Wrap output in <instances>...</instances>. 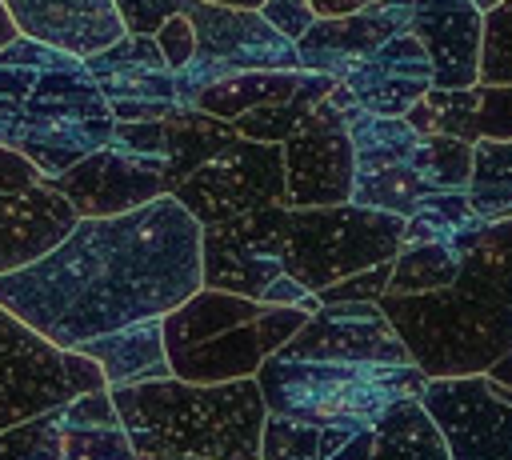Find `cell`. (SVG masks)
<instances>
[{"label": "cell", "instance_id": "obj_40", "mask_svg": "<svg viewBox=\"0 0 512 460\" xmlns=\"http://www.w3.org/2000/svg\"><path fill=\"white\" fill-rule=\"evenodd\" d=\"M32 184H44V172L24 152L0 144V192H20V188H32Z\"/></svg>", "mask_w": 512, "mask_h": 460}, {"label": "cell", "instance_id": "obj_36", "mask_svg": "<svg viewBox=\"0 0 512 460\" xmlns=\"http://www.w3.org/2000/svg\"><path fill=\"white\" fill-rule=\"evenodd\" d=\"M388 276H392V260H384V264H372V268H364V272H352V276H344V280H336V284H328V288H320V292H312L320 304H340V300H380L384 292H388Z\"/></svg>", "mask_w": 512, "mask_h": 460}, {"label": "cell", "instance_id": "obj_37", "mask_svg": "<svg viewBox=\"0 0 512 460\" xmlns=\"http://www.w3.org/2000/svg\"><path fill=\"white\" fill-rule=\"evenodd\" d=\"M112 4H116V16H120L124 32L152 36L172 12H184L188 0H112Z\"/></svg>", "mask_w": 512, "mask_h": 460}, {"label": "cell", "instance_id": "obj_23", "mask_svg": "<svg viewBox=\"0 0 512 460\" xmlns=\"http://www.w3.org/2000/svg\"><path fill=\"white\" fill-rule=\"evenodd\" d=\"M72 352H84L100 364L104 384L120 388V384H144V380H164L172 376L168 356H164V336H160V320H140L104 336H92L84 344H76Z\"/></svg>", "mask_w": 512, "mask_h": 460}, {"label": "cell", "instance_id": "obj_30", "mask_svg": "<svg viewBox=\"0 0 512 460\" xmlns=\"http://www.w3.org/2000/svg\"><path fill=\"white\" fill-rule=\"evenodd\" d=\"M468 204L484 220L512 216V140H476L472 176L464 188Z\"/></svg>", "mask_w": 512, "mask_h": 460}, {"label": "cell", "instance_id": "obj_42", "mask_svg": "<svg viewBox=\"0 0 512 460\" xmlns=\"http://www.w3.org/2000/svg\"><path fill=\"white\" fill-rule=\"evenodd\" d=\"M308 296H312V292H308L300 280H292L288 272H280V276L260 292V300H264V304H300V308H304V300H308Z\"/></svg>", "mask_w": 512, "mask_h": 460}, {"label": "cell", "instance_id": "obj_22", "mask_svg": "<svg viewBox=\"0 0 512 460\" xmlns=\"http://www.w3.org/2000/svg\"><path fill=\"white\" fill-rule=\"evenodd\" d=\"M372 428L336 420H292L264 416L260 460H368Z\"/></svg>", "mask_w": 512, "mask_h": 460}, {"label": "cell", "instance_id": "obj_39", "mask_svg": "<svg viewBox=\"0 0 512 460\" xmlns=\"http://www.w3.org/2000/svg\"><path fill=\"white\" fill-rule=\"evenodd\" d=\"M280 36H288L292 44L304 36V28L316 20V12H312V4L308 0H260V8H256Z\"/></svg>", "mask_w": 512, "mask_h": 460}, {"label": "cell", "instance_id": "obj_15", "mask_svg": "<svg viewBox=\"0 0 512 460\" xmlns=\"http://www.w3.org/2000/svg\"><path fill=\"white\" fill-rule=\"evenodd\" d=\"M84 68L104 92L116 120H164L180 108L172 68L164 64L152 36L124 32L108 48L84 56Z\"/></svg>", "mask_w": 512, "mask_h": 460}, {"label": "cell", "instance_id": "obj_21", "mask_svg": "<svg viewBox=\"0 0 512 460\" xmlns=\"http://www.w3.org/2000/svg\"><path fill=\"white\" fill-rule=\"evenodd\" d=\"M76 220V208L52 188V180L0 192V276L52 252Z\"/></svg>", "mask_w": 512, "mask_h": 460}, {"label": "cell", "instance_id": "obj_5", "mask_svg": "<svg viewBox=\"0 0 512 460\" xmlns=\"http://www.w3.org/2000/svg\"><path fill=\"white\" fill-rule=\"evenodd\" d=\"M304 320L308 308L300 304H264L200 284L188 300L160 316V336L172 376L220 384L252 376Z\"/></svg>", "mask_w": 512, "mask_h": 460}, {"label": "cell", "instance_id": "obj_18", "mask_svg": "<svg viewBox=\"0 0 512 460\" xmlns=\"http://www.w3.org/2000/svg\"><path fill=\"white\" fill-rule=\"evenodd\" d=\"M340 84L352 92L356 108L376 116H404V108H412L432 88V60L424 44L404 28L348 64Z\"/></svg>", "mask_w": 512, "mask_h": 460}, {"label": "cell", "instance_id": "obj_27", "mask_svg": "<svg viewBox=\"0 0 512 460\" xmlns=\"http://www.w3.org/2000/svg\"><path fill=\"white\" fill-rule=\"evenodd\" d=\"M484 224L488 220L472 212L464 192H424V196H416V204L404 216V240L400 244L432 240V244H448L464 256Z\"/></svg>", "mask_w": 512, "mask_h": 460}, {"label": "cell", "instance_id": "obj_32", "mask_svg": "<svg viewBox=\"0 0 512 460\" xmlns=\"http://www.w3.org/2000/svg\"><path fill=\"white\" fill-rule=\"evenodd\" d=\"M460 252L448 244H400L392 256V276H388V292L392 296H412V292H432L456 280L460 272Z\"/></svg>", "mask_w": 512, "mask_h": 460}, {"label": "cell", "instance_id": "obj_25", "mask_svg": "<svg viewBox=\"0 0 512 460\" xmlns=\"http://www.w3.org/2000/svg\"><path fill=\"white\" fill-rule=\"evenodd\" d=\"M368 460H448L444 436L432 424L420 396L396 400L376 424H372V448Z\"/></svg>", "mask_w": 512, "mask_h": 460}, {"label": "cell", "instance_id": "obj_31", "mask_svg": "<svg viewBox=\"0 0 512 460\" xmlns=\"http://www.w3.org/2000/svg\"><path fill=\"white\" fill-rule=\"evenodd\" d=\"M408 168L416 172L424 192H464L472 176V144L444 132L416 136L408 152Z\"/></svg>", "mask_w": 512, "mask_h": 460}, {"label": "cell", "instance_id": "obj_8", "mask_svg": "<svg viewBox=\"0 0 512 460\" xmlns=\"http://www.w3.org/2000/svg\"><path fill=\"white\" fill-rule=\"evenodd\" d=\"M184 16L192 20L196 52L184 68L172 72L180 108H192L196 92L224 76L300 68L296 44L288 36H280L256 8H224V4H208V0H188Z\"/></svg>", "mask_w": 512, "mask_h": 460}, {"label": "cell", "instance_id": "obj_10", "mask_svg": "<svg viewBox=\"0 0 512 460\" xmlns=\"http://www.w3.org/2000/svg\"><path fill=\"white\" fill-rule=\"evenodd\" d=\"M352 92L336 80L308 120L280 144L284 156V208H324L352 196V140H348Z\"/></svg>", "mask_w": 512, "mask_h": 460}, {"label": "cell", "instance_id": "obj_41", "mask_svg": "<svg viewBox=\"0 0 512 460\" xmlns=\"http://www.w3.org/2000/svg\"><path fill=\"white\" fill-rule=\"evenodd\" d=\"M64 372H68V384H72V392L80 396V392H96V388H108L104 384V372H100V364L92 360V356H84V352H72V348H64Z\"/></svg>", "mask_w": 512, "mask_h": 460}, {"label": "cell", "instance_id": "obj_28", "mask_svg": "<svg viewBox=\"0 0 512 460\" xmlns=\"http://www.w3.org/2000/svg\"><path fill=\"white\" fill-rule=\"evenodd\" d=\"M332 84H336L332 76H324V72H304V68H300L296 88H292L284 100L256 104V108L240 112V116L232 120V128H236V136H248V140L284 144V140H288L304 120H308V112L328 96V88H332Z\"/></svg>", "mask_w": 512, "mask_h": 460}, {"label": "cell", "instance_id": "obj_12", "mask_svg": "<svg viewBox=\"0 0 512 460\" xmlns=\"http://www.w3.org/2000/svg\"><path fill=\"white\" fill-rule=\"evenodd\" d=\"M420 404L444 436L448 460H512V404L480 376L424 380Z\"/></svg>", "mask_w": 512, "mask_h": 460}, {"label": "cell", "instance_id": "obj_35", "mask_svg": "<svg viewBox=\"0 0 512 460\" xmlns=\"http://www.w3.org/2000/svg\"><path fill=\"white\" fill-rule=\"evenodd\" d=\"M476 140H512V84H480L476 80L472 144Z\"/></svg>", "mask_w": 512, "mask_h": 460}, {"label": "cell", "instance_id": "obj_3", "mask_svg": "<svg viewBox=\"0 0 512 460\" xmlns=\"http://www.w3.org/2000/svg\"><path fill=\"white\" fill-rule=\"evenodd\" d=\"M376 308L428 380L480 376L512 348V216L480 228L452 284L412 296L384 292Z\"/></svg>", "mask_w": 512, "mask_h": 460}, {"label": "cell", "instance_id": "obj_16", "mask_svg": "<svg viewBox=\"0 0 512 460\" xmlns=\"http://www.w3.org/2000/svg\"><path fill=\"white\" fill-rule=\"evenodd\" d=\"M52 188L76 208V216H116L164 196V176L156 164L104 144L52 176Z\"/></svg>", "mask_w": 512, "mask_h": 460}, {"label": "cell", "instance_id": "obj_48", "mask_svg": "<svg viewBox=\"0 0 512 460\" xmlns=\"http://www.w3.org/2000/svg\"><path fill=\"white\" fill-rule=\"evenodd\" d=\"M136 460H200V456H136Z\"/></svg>", "mask_w": 512, "mask_h": 460}, {"label": "cell", "instance_id": "obj_17", "mask_svg": "<svg viewBox=\"0 0 512 460\" xmlns=\"http://www.w3.org/2000/svg\"><path fill=\"white\" fill-rule=\"evenodd\" d=\"M412 24V0H376L348 16H316L296 40V64L304 72H324L340 80L348 64L368 56L388 36Z\"/></svg>", "mask_w": 512, "mask_h": 460}, {"label": "cell", "instance_id": "obj_2", "mask_svg": "<svg viewBox=\"0 0 512 460\" xmlns=\"http://www.w3.org/2000/svg\"><path fill=\"white\" fill-rule=\"evenodd\" d=\"M252 376L272 416L368 428L428 380L376 300L316 304Z\"/></svg>", "mask_w": 512, "mask_h": 460}, {"label": "cell", "instance_id": "obj_44", "mask_svg": "<svg viewBox=\"0 0 512 460\" xmlns=\"http://www.w3.org/2000/svg\"><path fill=\"white\" fill-rule=\"evenodd\" d=\"M484 376H488L492 384H504V388H512V348H508L504 356H496V360L484 368Z\"/></svg>", "mask_w": 512, "mask_h": 460}, {"label": "cell", "instance_id": "obj_1", "mask_svg": "<svg viewBox=\"0 0 512 460\" xmlns=\"http://www.w3.org/2000/svg\"><path fill=\"white\" fill-rule=\"evenodd\" d=\"M200 288V224L172 196L80 216L40 260L0 276V308L56 348L160 320Z\"/></svg>", "mask_w": 512, "mask_h": 460}, {"label": "cell", "instance_id": "obj_34", "mask_svg": "<svg viewBox=\"0 0 512 460\" xmlns=\"http://www.w3.org/2000/svg\"><path fill=\"white\" fill-rule=\"evenodd\" d=\"M480 84H512V0L484 12L480 24Z\"/></svg>", "mask_w": 512, "mask_h": 460}, {"label": "cell", "instance_id": "obj_24", "mask_svg": "<svg viewBox=\"0 0 512 460\" xmlns=\"http://www.w3.org/2000/svg\"><path fill=\"white\" fill-rule=\"evenodd\" d=\"M60 428V460H136L108 388L80 392L68 404H60Z\"/></svg>", "mask_w": 512, "mask_h": 460}, {"label": "cell", "instance_id": "obj_9", "mask_svg": "<svg viewBox=\"0 0 512 460\" xmlns=\"http://www.w3.org/2000/svg\"><path fill=\"white\" fill-rule=\"evenodd\" d=\"M172 196L192 212V220L200 228L232 220V216L252 212V208L280 204V196H284L280 144L232 136L220 152H212L204 164H196L172 188Z\"/></svg>", "mask_w": 512, "mask_h": 460}, {"label": "cell", "instance_id": "obj_45", "mask_svg": "<svg viewBox=\"0 0 512 460\" xmlns=\"http://www.w3.org/2000/svg\"><path fill=\"white\" fill-rule=\"evenodd\" d=\"M16 36H20V32H16V24H12V16H8V8L0 4V48H4V44H12Z\"/></svg>", "mask_w": 512, "mask_h": 460}, {"label": "cell", "instance_id": "obj_6", "mask_svg": "<svg viewBox=\"0 0 512 460\" xmlns=\"http://www.w3.org/2000/svg\"><path fill=\"white\" fill-rule=\"evenodd\" d=\"M20 112L24 120L16 152H24L44 172V180L68 172L76 160L104 148L116 124L104 92L96 88L80 56H60L56 64L40 68Z\"/></svg>", "mask_w": 512, "mask_h": 460}, {"label": "cell", "instance_id": "obj_7", "mask_svg": "<svg viewBox=\"0 0 512 460\" xmlns=\"http://www.w3.org/2000/svg\"><path fill=\"white\" fill-rule=\"evenodd\" d=\"M404 240V216L364 208V204H324V208H288L280 264L308 292H320L352 272L384 264Z\"/></svg>", "mask_w": 512, "mask_h": 460}, {"label": "cell", "instance_id": "obj_43", "mask_svg": "<svg viewBox=\"0 0 512 460\" xmlns=\"http://www.w3.org/2000/svg\"><path fill=\"white\" fill-rule=\"evenodd\" d=\"M308 4H312L316 16H348V12L364 8V4H376V0H308Z\"/></svg>", "mask_w": 512, "mask_h": 460}, {"label": "cell", "instance_id": "obj_11", "mask_svg": "<svg viewBox=\"0 0 512 460\" xmlns=\"http://www.w3.org/2000/svg\"><path fill=\"white\" fill-rule=\"evenodd\" d=\"M288 208L268 204L200 228V284L260 300V292L284 272Z\"/></svg>", "mask_w": 512, "mask_h": 460}, {"label": "cell", "instance_id": "obj_26", "mask_svg": "<svg viewBox=\"0 0 512 460\" xmlns=\"http://www.w3.org/2000/svg\"><path fill=\"white\" fill-rule=\"evenodd\" d=\"M236 136L232 120L208 116L200 108H176L164 116V192H172L196 164H204L212 152H220L228 140Z\"/></svg>", "mask_w": 512, "mask_h": 460}, {"label": "cell", "instance_id": "obj_13", "mask_svg": "<svg viewBox=\"0 0 512 460\" xmlns=\"http://www.w3.org/2000/svg\"><path fill=\"white\" fill-rule=\"evenodd\" d=\"M352 140V204L408 216L416 196H424L416 172L408 168V152L416 132L404 116H376L364 108H348L344 116Z\"/></svg>", "mask_w": 512, "mask_h": 460}, {"label": "cell", "instance_id": "obj_47", "mask_svg": "<svg viewBox=\"0 0 512 460\" xmlns=\"http://www.w3.org/2000/svg\"><path fill=\"white\" fill-rule=\"evenodd\" d=\"M484 380H488V376H484ZM488 388H492L500 400H508V404H512V388H504V384H492V380H488Z\"/></svg>", "mask_w": 512, "mask_h": 460}, {"label": "cell", "instance_id": "obj_4", "mask_svg": "<svg viewBox=\"0 0 512 460\" xmlns=\"http://www.w3.org/2000/svg\"><path fill=\"white\" fill-rule=\"evenodd\" d=\"M136 456L260 460L264 396L256 376L192 384L180 376L108 388Z\"/></svg>", "mask_w": 512, "mask_h": 460}, {"label": "cell", "instance_id": "obj_20", "mask_svg": "<svg viewBox=\"0 0 512 460\" xmlns=\"http://www.w3.org/2000/svg\"><path fill=\"white\" fill-rule=\"evenodd\" d=\"M480 24L472 0H412L408 32L432 60V88H468L480 68Z\"/></svg>", "mask_w": 512, "mask_h": 460}, {"label": "cell", "instance_id": "obj_46", "mask_svg": "<svg viewBox=\"0 0 512 460\" xmlns=\"http://www.w3.org/2000/svg\"><path fill=\"white\" fill-rule=\"evenodd\" d=\"M208 4H224V8H260V0H208Z\"/></svg>", "mask_w": 512, "mask_h": 460}, {"label": "cell", "instance_id": "obj_19", "mask_svg": "<svg viewBox=\"0 0 512 460\" xmlns=\"http://www.w3.org/2000/svg\"><path fill=\"white\" fill-rule=\"evenodd\" d=\"M20 36L60 48L68 56H92L124 36L112 0H0Z\"/></svg>", "mask_w": 512, "mask_h": 460}, {"label": "cell", "instance_id": "obj_33", "mask_svg": "<svg viewBox=\"0 0 512 460\" xmlns=\"http://www.w3.org/2000/svg\"><path fill=\"white\" fill-rule=\"evenodd\" d=\"M60 408L0 428V460H60Z\"/></svg>", "mask_w": 512, "mask_h": 460}, {"label": "cell", "instance_id": "obj_14", "mask_svg": "<svg viewBox=\"0 0 512 460\" xmlns=\"http://www.w3.org/2000/svg\"><path fill=\"white\" fill-rule=\"evenodd\" d=\"M72 396L64 348L48 344L8 308H0V428L52 412Z\"/></svg>", "mask_w": 512, "mask_h": 460}, {"label": "cell", "instance_id": "obj_38", "mask_svg": "<svg viewBox=\"0 0 512 460\" xmlns=\"http://www.w3.org/2000/svg\"><path fill=\"white\" fill-rule=\"evenodd\" d=\"M152 40H156V48H160V56H164V64L176 72V68H184L188 60H192V52H196V32H192V20L184 16V12H172L156 32H152Z\"/></svg>", "mask_w": 512, "mask_h": 460}, {"label": "cell", "instance_id": "obj_29", "mask_svg": "<svg viewBox=\"0 0 512 460\" xmlns=\"http://www.w3.org/2000/svg\"><path fill=\"white\" fill-rule=\"evenodd\" d=\"M296 76L300 68H268V72H236V76H224L208 88L196 92L192 108L208 112V116H220V120H236L240 112L256 108V104H272V100H284L292 88H296Z\"/></svg>", "mask_w": 512, "mask_h": 460}]
</instances>
